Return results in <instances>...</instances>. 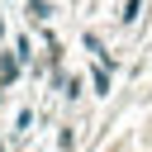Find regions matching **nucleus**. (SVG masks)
Wrapping results in <instances>:
<instances>
[{"label": "nucleus", "mask_w": 152, "mask_h": 152, "mask_svg": "<svg viewBox=\"0 0 152 152\" xmlns=\"http://www.w3.org/2000/svg\"><path fill=\"white\" fill-rule=\"evenodd\" d=\"M138 10H142V0H124V14H119V19H124V24H133V19H138Z\"/></svg>", "instance_id": "obj_1"}]
</instances>
